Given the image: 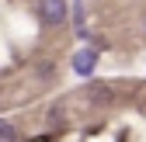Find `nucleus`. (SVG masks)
<instances>
[{"instance_id": "nucleus-2", "label": "nucleus", "mask_w": 146, "mask_h": 142, "mask_svg": "<svg viewBox=\"0 0 146 142\" xmlns=\"http://www.w3.org/2000/svg\"><path fill=\"white\" fill-rule=\"evenodd\" d=\"M94 62H98V52L94 49L73 52V73H77V76H90V73H94Z\"/></svg>"}, {"instance_id": "nucleus-4", "label": "nucleus", "mask_w": 146, "mask_h": 142, "mask_svg": "<svg viewBox=\"0 0 146 142\" xmlns=\"http://www.w3.org/2000/svg\"><path fill=\"white\" fill-rule=\"evenodd\" d=\"M0 142H17V132L11 125H0Z\"/></svg>"}, {"instance_id": "nucleus-1", "label": "nucleus", "mask_w": 146, "mask_h": 142, "mask_svg": "<svg viewBox=\"0 0 146 142\" xmlns=\"http://www.w3.org/2000/svg\"><path fill=\"white\" fill-rule=\"evenodd\" d=\"M38 14H42V21L49 28H59L66 21V0H42V4H38Z\"/></svg>"}, {"instance_id": "nucleus-3", "label": "nucleus", "mask_w": 146, "mask_h": 142, "mask_svg": "<svg viewBox=\"0 0 146 142\" xmlns=\"http://www.w3.org/2000/svg\"><path fill=\"white\" fill-rule=\"evenodd\" d=\"M87 97H90V101H101V104H108V101H111V90H108L104 83H90V87H87Z\"/></svg>"}]
</instances>
